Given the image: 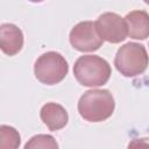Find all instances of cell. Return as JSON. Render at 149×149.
<instances>
[{
  "label": "cell",
  "instance_id": "cell-1",
  "mask_svg": "<svg viewBox=\"0 0 149 149\" xmlns=\"http://www.w3.org/2000/svg\"><path fill=\"white\" fill-rule=\"evenodd\" d=\"M115 101L108 90H88L78 101L80 116L88 122H101L112 116Z\"/></svg>",
  "mask_w": 149,
  "mask_h": 149
},
{
  "label": "cell",
  "instance_id": "cell-2",
  "mask_svg": "<svg viewBox=\"0 0 149 149\" xmlns=\"http://www.w3.org/2000/svg\"><path fill=\"white\" fill-rule=\"evenodd\" d=\"M73 74L80 85L98 87L108 81L112 69L106 59L97 55H84L74 62Z\"/></svg>",
  "mask_w": 149,
  "mask_h": 149
},
{
  "label": "cell",
  "instance_id": "cell-3",
  "mask_svg": "<svg viewBox=\"0 0 149 149\" xmlns=\"http://www.w3.org/2000/svg\"><path fill=\"white\" fill-rule=\"evenodd\" d=\"M116 70L125 77L142 74L149 65V56L144 45L128 42L119 48L114 58Z\"/></svg>",
  "mask_w": 149,
  "mask_h": 149
},
{
  "label": "cell",
  "instance_id": "cell-4",
  "mask_svg": "<svg viewBox=\"0 0 149 149\" xmlns=\"http://www.w3.org/2000/svg\"><path fill=\"white\" fill-rule=\"evenodd\" d=\"M69 65L66 59L56 51H48L41 55L34 64V73L38 81L45 85L61 83L68 74Z\"/></svg>",
  "mask_w": 149,
  "mask_h": 149
},
{
  "label": "cell",
  "instance_id": "cell-5",
  "mask_svg": "<svg viewBox=\"0 0 149 149\" xmlns=\"http://www.w3.org/2000/svg\"><path fill=\"white\" fill-rule=\"evenodd\" d=\"M69 41L73 49L81 52L95 51L104 42L97 31L95 23L92 21H81L77 23L70 31Z\"/></svg>",
  "mask_w": 149,
  "mask_h": 149
},
{
  "label": "cell",
  "instance_id": "cell-6",
  "mask_svg": "<svg viewBox=\"0 0 149 149\" xmlns=\"http://www.w3.org/2000/svg\"><path fill=\"white\" fill-rule=\"evenodd\" d=\"M94 23L100 37L109 43H120L125 41L128 35V28L125 17H121L116 13H104Z\"/></svg>",
  "mask_w": 149,
  "mask_h": 149
},
{
  "label": "cell",
  "instance_id": "cell-7",
  "mask_svg": "<svg viewBox=\"0 0 149 149\" xmlns=\"http://www.w3.org/2000/svg\"><path fill=\"white\" fill-rule=\"evenodd\" d=\"M0 47L3 54L14 56L23 47L22 30L13 23H2L0 27Z\"/></svg>",
  "mask_w": 149,
  "mask_h": 149
},
{
  "label": "cell",
  "instance_id": "cell-8",
  "mask_svg": "<svg viewBox=\"0 0 149 149\" xmlns=\"http://www.w3.org/2000/svg\"><path fill=\"white\" fill-rule=\"evenodd\" d=\"M41 120L51 132L59 130L64 128L69 121V115L66 109L56 102H47L42 106L40 112Z\"/></svg>",
  "mask_w": 149,
  "mask_h": 149
},
{
  "label": "cell",
  "instance_id": "cell-9",
  "mask_svg": "<svg viewBox=\"0 0 149 149\" xmlns=\"http://www.w3.org/2000/svg\"><path fill=\"white\" fill-rule=\"evenodd\" d=\"M128 36L134 40H146L149 37V14L146 10H133L125 17Z\"/></svg>",
  "mask_w": 149,
  "mask_h": 149
},
{
  "label": "cell",
  "instance_id": "cell-10",
  "mask_svg": "<svg viewBox=\"0 0 149 149\" xmlns=\"http://www.w3.org/2000/svg\"><path fill=\"white\" fill-rule=\"evenodd\" d=\"M21 136L19 132L10 126L2 125L0 127V147L1 148H19Z\"/></svg>",
  "mask_w": 149,
  "mask_h": 149
},
{
  "label": "cell",
  "instance_id": "cell-11",
  "mask_svg": "<svg viewBox=\"0 0 149 149\" xmlns=\"http://www.w3.org/2000/svg\"><path fill=\"white\" fill-rule=\"evenodd\" d=\"M38 149V148H49V149H57L58 144L56 142V140L48 134H38L33 136L26 144H24V149Z\"/></svg>",
  "mask_w": 149,
  "mask_h": 149
},
{
  "label": "cell",
  "instance_id": "cell-12",
  "mask_svg": "<svg viewBox=\"0 0 149 149\" xmlns=\"http://www.w3.org/2000/svg\"><path fill=\"white\" fill-rule=\"evenodd\" d=\"M29 1H31V2H42L43 0H29Z\"/></svg>",
  "mask_w": 149,
  "mask_h": 149
},
{
  "label": "cell",
  "instance_id": "cell-13",
  "mask_svg": "<svg viewBox=\"0 0 149 149\" xmlns=\"http://www.w3.org/2000/svg\"><path fill=\"white\" fill-rule=\"evenodd\" d=\"M143 1H144L146 3H149V0H143Z\"/></svg>",
  "mask_w": 149,
  "mask_h": 149
}]
</instances>
